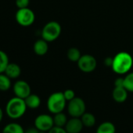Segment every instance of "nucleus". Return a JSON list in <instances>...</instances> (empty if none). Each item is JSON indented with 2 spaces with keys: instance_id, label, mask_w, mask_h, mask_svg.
I'll return each mask as SVG.
<instances>
[{
  "instance_id": "cd10ccee",
  "label": "nucleus",
  "mask_w": 133,
  "mask_h": 133,
  "mask_svg": "<svg viewBox=\"0 0 133 133\" xmlns=\"http://www.w3.org/2000/svg\"><path fill=\"white\" fill-rule=\"evenodd\" d=\"M24 133H40V132L34 126V127H30L27 129L24 130Z\"/></svg>"
},
{
  "instance_id": "aec40b11",
  "label": "nucleus",
  "mask_w": 133,
  "mask_h": 133,
  "mask_svg": "<svg viewBox=\"0 0 133 133\" xmlns=\"http://www.w3.org/2000/svg\"><path fill=\"white\" fill-rule=\"evenodd\" d=\"M67 56L70 61L73 62H78L80 58L82 57V55L80 51L77 48H71L67 51Z\"/></svg>"
},
{
  "instance_id": "39448f33",
  "label": "nucleus",
  "mask_w": 133,
  "mask_h": 133,
  "mask_svg": "<svg viewBox=\"0 0 133 133\" xmlns=\"http://www.w3.org/2000/svg\"><path fill=\"white\" fill-rule=\"evenodd\" d=\"M15 19L20 26L27 27L34 23L35 20V14L28 7L18 9L15 14Z\"/></svg>"
},
{
  "instance_id": "6e6552de",
  "label": "nucleus",
  "mask_w": 133,
  "mask_h": 133,
  "mask_svg": "<svg viewBox=\"0 0 133 133\" xmlns=\"http://www.w3.org/2000/svg\"><path fill=\"white\" fill-rule=\"evenodd\" d=\"M78 66L79 69L83 72H93L97 65L96 59L91 55H83L78 60Z\"/></svg>"
},
{
  "instance_id": "a211bd4d",
  "label": "nucleus",
  "mask_w": 133,
  "mask_h": 133,
  "mask_svg": "<svg viewBox=\"0 0 133 133\" xmlns=\"http://www.w3.org/2000/svg\"><path fill=\"white\" fill-rule=\"evenodd\" d=\"M12 87L11 79L5 73H0V91L6 92Z\"/></svg>"
},
{
  "instance_id": "7ed1b4c3",
  "label": "nucleus",
  "mask_w": 133,
  "mask_h": 133,
  "mask_svg": "<svg viewBox=\"0 0 133 133\" xmlns=\"http://www.w3.org/2000/svg\"><path fill=\"white\" fill-rule=\"evenodd\" d=\"M47 109L53 114L56 115L63 112L67 106V100L63 92H55L52 94L47 100Z\"/></svg>"
},
{
  "instance_id": "423d86ee",
  "label": "nucleus",
  "mask_w": 133,
  "mask_h": 133,
  "mask_svg": "<svg viewBox=\"0 0 133 133\" xmlns=\"http://www.w3.org/2000/svg\"><path fill=\"white\" fill-rule=\"evenodd\" d=\"M85 110L86 105L84 100L78 97L69 101L67 104V111L71 118H81L85 113Z\"/></svg>"
},
{
  "instance_id": "6ab92c4d",
  "label": "nucleus",
  "mask_w": 133,
  "mask_h": 133,
  "mask_svg": "<svg viewBox=\"0 0 133 133\" xmlns=\"http://www.w3.org/2000/svg\"><path fill=\"white\" fill-rule=\"evenodd\" d=\"M67 115L65 114H63V112L58 113L54 115L53 116V122H54V126H57V127H65L67 122Z\"/></svg>"
},
{
  "instance_id": "4be33fe9",
  "label": "nucleus",
  "mask_w": 133,
  "mask_h": 133,
  "mask_svg": "<svg viewBox=\"0 0 133 133\" xmlns=\"http://www.w3.org/2000/svg\"><path fill=\"white\" fill-rule=\"evenodd\" d=\"M124 80L125 88L128 90V92H133V72L128 73L124 78Z\"/></svg>"
},
{
  "instance_id": "f3484780",
  "label": "nucleus",
  "mask_w": 133,
  "mask_h": 133,
  "mask_svg": "<svg viewBox=\"0 0 133 133\" xmlns=\"http://www.w3.org/2000/svg\"><path fill=\"white\" fill-rule=\"evenodd\" d=\"M81 120L83 123V125L88 128H91L96 124V117L93 114L89 112H85L81 118Z\"/></svg>"
},
{
  "instance_id": "bb28decb",
  "label": "nucleus",
  "mask_w": 133,
  "mask_h": 133,
  "mask_svg": "<svg viewBox=\"0 0 133 133\" xmlns=\"http://www.w3.org/2000/svg\"><path fill=\"white\" fill-rule=\"evenodd\" d=\"M112 64H113V58L108 57V58H105V60H104V65L106 66L111 67L112 66Z\"/></svg>"
},
{
  "instance_id": "ddd939ff",
  "label": "nucleus",
  "mask_w": 133,
  "mask_h": 133,
  "mask_svg": "<svg viewBox=\"0 0 133 133\" xmlns=\"http://www.w3.org/2000/svg\"><path fill=\"white\" fill-rule=\"evenodd\" d=\"M112 97L117 103H124L128 98V90L125 87H114Z\"/></svg>"
},
{
  "instance_id": "4468645a",
  "label": "nucleus",
  "mask_w": 133,
  "mask_h": 133,
  "mask_svg": "<svg viewBox=\"0 0 133 133\" xmlns=\"http://www.w3.org/2000/svg\"><path fill=\"white\" fill-rule=\"evenodd\" d=\"M26 105L29 109H37L41 105V98L38 95L31 94L26 99H24Z\"/></svg>"
},
{
  "instance_id": "20e7f679",
  "label": "nucleus",
  "mask_w": 133,
  "mask_h": 133,
  "mask_svg": "<svg viewBox=\"0 0 133 133\" xmlns=\"http://www.w3.org/2000/svg\"><path fill=\"white\" fill-rule=\"evenodd\" d=\"M61 34V26L56 21H50L47 23L42 28L41 35L42 39L47 42L56 41Z\"/></svg>"
},
{
  "instance_id": "0eeeda50",
  "label": "nucleus",
  "mask_w": 133,
  "mask_h": 133,
  "mask_svg": "<svg viewBox=\"0 0 133 133\" xmlns=\"http://www.w3.org/2000/svg\"><path fill=\"white\" fill-rule=\"evenodd\" d=\"M34 126L41 132H48L54 127L53 117L48 114L38 115L34 119Z\"/></svg>"
},
{
  "instance_id": "f257e3e1",
  "label": "nucleus",
  "mask_w": 133,
  "mask_h": 133,
  "mask_svg": "<svg viewBox=\"0 0 133 133\" xmlns=\"http://www.w3.org/2000/svg\"><path fill=\"white\" fill-rule=\"evenodd\" d=\"M27 109V107L24 99L13 97L7 101L5 107V113L9 118L17 120L25 115Z\"/></svg>"
},
{
  "instance_id": "c85d7f7f",
  "label": "nucleus",
  "mask_w": 133,
  "mask_h": 133,
  "mask_svg": "<svg viewBox=\"0 0 133 133\" xmlns=\"http://www.w3.org/2000/svg\"><path fill=\"white\" fill-rule=\"evenodd\" d=\"M3 118H4V111H3L2 108L0 107V123L2 122V120H3Z\"/></svg>"
},
{
  "instance_id": "9b49d317",
  "label": "nucleus",
  "mask_w": 133,
  "mask_h": 133,
  "mask_svg": "<svg viewBox=\"0 0 133 133\" xmlns=\"http://www.w3.org/2000/svg\"><path fill=\"white\" fill-rule=\"evenodd\" d=\"M4 73L11 79H17L21 74V69L19 65L13 62H9L4 72Z\"/></svg>"
},
{
  "instance_id": "9d476101",
  "label": "nucleus",
  "mask_w": 133,
  "mask_h": 133,
  "mask_svg": "<svg viewBox=\"0 0 133 133\" xmlns=\"http://www.w3.org/2000/svg\"><path fill=\"white\" fill-rule=\"evenodd\" d=\"M84 125L80 118H71L67 121L64 129L67 133H80Z\"/></svg>"
},
{
  "instance_id": "412c9836",
  "label": "nucleus",
  "mask_w": 133,
  "mask_h": 133,
  "mask_svg": "<svg viewBox=\"0 0 133 133\" xmlns=\"http://www.w3.org/2000/svg\"><path fill=\"white\" fill-rule=\"evenodd\" d=\"M9 63V61L7 54L5 51L0 50V73H4Z\"/></svg>"
},
{
  "instance_id": "f03ea898",
  "label": "nucleus",
  "mask_w": 133,
  "mask_h": 133,
  "mask_svg": "<svg viewBox=\"0 0 133 133\" xmlns=\"http://www.w3.org/2000/svg\"><path fill=\"white\" fill-rule=\"evenodd\" d=\"M132 65V56L128 52L121 51L113 58V64L111 68L115 73L124 75L131 70Z\"/></svg>"
},
{
  "instance_id": "1a4fd4ad",
  "label": "nucleus",
  "mask_w": 133,
  "mask_h": 133,
  "mask_svg": "<svg viewBox=\"0 0 133 133\" xmlns=\"http://www.w3.org/2000/svg\"><path fill=\"white\" fill-rule=\"evenodd\" d=\"M12 88L14 96L22 99H26L31 94V89L29 83L22 79L16 80L13 83Z\"/></svg>"
},
{
  "instance_id": "c756f323",
  "label": "nucleus",
  "mask_w": 133,
  "mask_h": 133,
  "mask_svg": "<svg viewBox=\"0 0 133 133\" xmlns=\"http://www.w3.org/2000/svg\"><path fill=\"white\" fill-rule=\"evenodd\" d=\"M40 133H45V132H40Z\"/></svg>"
},
{
  "instance_id": "b1692460",
  "label": "nucleus",
  "mask_w": 133,
  "mask_h": 133,
  "mask_svg": "<svg viewBox=\"0 0 133 133\" xmlns=\"http://www.w3.org/2000/svg\"><path fill=\"white\" fill-rule=\"evenodd\" d=\"M15 4L18 9L27 8L30 4V0H16Z\"/></svg>"
},
{
  "instance_id": "393cba45",
  "label": "nucleus",
  "mask_w": 133,
  "mask_h": 133,
  "mask_svg": "<svg viewBox=\"0 0 133 133\" xmlns=\"http://www.w3.org/2000/svg\"><path fill=\"white\" fill-rule=\"evenodd\" d=\"M47 133H67L66 129L62 127L54 126L52 129H50Z\"/></svg>"
},
{
  "instance_id": "dca6fc26",
  "label": "nucleus",
  "mask_w": 133,
  "mask_h": 133,
  "mask_svg": "<svg viewBox=\"0 0 133 133\" xmlns=\"http://www.w3.org/2000/svg\"><path fill=\"white\" fill-rule=\"evenodd\" d=\"M96 133H116V128L112 122H104L99 125Z\"/></svg>"
},
{
  "instance_id": "f8f14e48",
  "label": "nucleus",
  "mask_w": 133,
  "mask_h": 133,
  "mask_svg": "<svg viewBox=\"0 0 133 133\" xmlns=\"http://www.w3.org/2000/svg\"><path fill=\"white\" fill-rule=\"evenodd\" d=\"M33 50L37 55H39V56L45 55L48 52V50H49L48 42L42 38L37 40L33 45Z\"/></svg>"
},
{
  "instance_id": "2eb2a0df",
  "label": "nucleus",
  "mask_w": 133,
  "mask_h": 133,
  "mask_svg": "<svg viewBox=\"0 0 133 133\" xmlns=\"http://www.w3.org/2000/svg\"><path fill=\"white\" fill-rule=\"evenodd\" d=\"M2 133H24V129L17 122H9L4 126Z\"/></svg>"
},
{
  "instance_id": "a878e982",
  "label": "nucleus",
  "mask_w": 133,
  "mask_h": 133,
  "mask_svg": "<svg viewBox=\"0 0 133 133\" xmlns=\"http://www.w3.org/2000/svg\"><path fill=\"white\" fill-rule=\"evenodd\" d=\"M125 84V80L124 78H118L115 81H114V87H124Z\"/></svg>"
},
{
  "instance_id": "5701e85b",
  "label": "nucleus",
  "mask_w": 133,
  "mask_h": 133,
  "mask_svg": "<svg viewBox=\"0 0 133 133\" xmlns=\"http://www.w3.org/2000/svg\"><path fill=\"white\" fill-rule=\"evenodd\" d=\"M63 93V95H64V97L65 99L67 100V101H71V100H73L75 97V93L73 90H71V89H67Z\"/></svg>"
}]
</instances>
